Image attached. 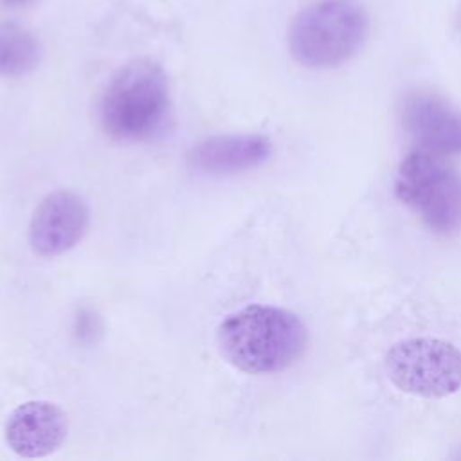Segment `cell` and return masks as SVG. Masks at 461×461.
<instances>
[{
	"instance_id": "cell-10",
	"label": "cell",
	"mask_w": 461,
	"mask_h": 461,
	"mask_svg": "<svg viewBox=\"0 0 461 461\" xmlns=\"http://www.w3.org/2000/svg\"><path fill=\"white\" fill-rule=\"evenodd\" d=\"M40 38L14 20H0V77H23L41 61Z\"/></svg>"
},
{
	"instance_id": "cell-2",
	"label": "cell",
	"mask_w": 461,
	"mask_h": 461,
	"mask_svg": "<svg viewBox=\"0 0 461 461\" xmlns=\"http://www.w3.org/2000/svg\"><path fill=\"white\" fill-rule=\"evenodd\" d=\"M169 103L166 70L149 58H135L110 77L99 101V122L113 140H148L164 128Z\"/></svg>"
},
{
	"instance_id": "cell-9",
	"label": "cell",
	"mask_w": 461,
	"mask_h": 461,
	"mask_svg": "<svg viewBox=\"0 0 461 461\" xmlns=\"http://www.w3.org/2000/svg\"><path fill=\"white\" fill-rule=\"evenodd\" d=\"M272 149V140L261 133L214 135L194 144L185 162L202 175H236L265 164Z\"/></svg>"
},
{
	"instance_id": "cell-3",
	"label": "cell",
	"mask_w": 461,
	"mask_h": 461,
	"mask_svg": "<svg viewBox=\"0 0 461 461\" xmlns=\"http://www.w3.org/2000/svg\"><path fill=\"white\" fill-rule=\"evenodd\" d=\"M371 22L357 0H315L288 27V50L304 68H335L366 43Z\"/></svg>"
},
{
	"instance_id": "cell-8",
	"label": "cell",
	"mask_w": 461,
	"mask_h": 461,
	"mask_svg": "<svg viewBox=\"0 0 461 461\" xmlns=\"http://www.w3.org/2000/svg\"><path fill=\"white\" fill-rule=\"evenodd\" d=\"M402 121L420 149L439 157L461 151V112L445 99L414 92L403 101Z\"/></svg>"
},
{
	"instance_id": "cell-6",
	"label": "cell",
	"mask_w": 461,
	"mask_h": 461,
	"mask_svg": "<svg viewBox=\"0 0 461 461\" xmlns=\"http://www.w3.org/2000/svg\"><path fill=\"white\" fill-rule=\"evenodd\" d=\"M90 209L74 191L58 189L41 198L29 223L31 249L43 258L72 250L86 234Z\"/></svg>"
},
{
	"instance_id": "cell-11",
	"label": "cell",
	"mask_w": 461,
	"mask_h": 461,
	"mask_svg": "<svg viewBox=\"0 0 461 461\" xmlns=\"http://www.w3.org/2000/svg\"><path fill=\"white\" fill-rule=\"evenodd\" d=\"M34 2L36 0H0V5L7 7V9H22V7L32 5Z\"/></svg>"
},
{
	"instance_id": "cell-1",
	"label": "cell",
	"mask_w": 461,
	"mask_h": 461,
	"mask_svg": "<svg viewBox=\"0 0 461 461\" xmlns=\"http://www.w3.org/2000/svg\"><path fill=\"white\" fill-rule=\"evenodd\" d=\"M216 342L221 357L249 375L279 373L304 353L308 331L294 312L270 304H250L218 326Z\"/></svg>"
},
{
	"instance_id": "cell-4",
	"label": "cell",
	"mask_w": 461,
	"mask_h": 461,
	"mask_svg": "<svg viewBox=\"0 0 461 461\" xmlns=\"http://www.w3.org/2000/svg\"><path fill=\"white\" fill-rule=\"evenodd\" d=\"M394 191L430 230L443 236L461 230V175L443 157L420 148L407 153Z\"/></svg>"
},
{
	"instance_id": "cell-7",
	"label": "cell",
	"mask_w": 461,
	"mask_h": 461,
	"mask_svg": "<svg viewBox=\"0 0 461 461\" xmlns=\"http://www.w3.org/2000/svg\"><path fill=\"white\" fill-rule=\"evenodd\" d=\"M68 420L52 402H25L11 411L5 420L4 438L20 457H45L56 452L67 439Z\"/></svg>"
},
{
	"instance_id": "cell-5",
	"label": "cell",
	"mask_w": 461,
	"mask_h": 461,
	"mask_svg": "<svg viewBox=\"0 0 461 461\" xmlns=\"http://www.w3.org/2000/svg\"><path fill=\"white\" fill-rule=\"evenodd\" d=\"M385 373L402 393L447 398L461 391V349L436 337L403 339L385 353Z\"/></svg>"
}]
</instances>
